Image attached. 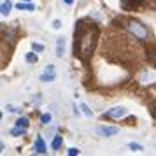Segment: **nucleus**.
Returning a JSON list of instances; mask_svg holds the SVG:
<instances>
[{
	"instance_id": "1",
	"label": "nucleus",
	"mask_w": 156,
	"mask_h": 156,
	"mask_svg": "<svg viewBox=\"0 0 156 156\" xmlns=\"http://www.w3.org/2000/svg\"><path fill=\"white\" fill-rule=\"evenodd\" d=\"M76 42H74V53L79 56L83 62L88 60V56L93 53L95 46H97V39H98V28L91 25V27H84L83 21L76 23Z\"/></svg>"
},
{
	"instance_id": "2",
	"label": "nucleus",
	"mask_w": 156,
	"mask_h": 156,
	"mask_svg": "<svg viewBox=\"0 0 156 156\" xmlns=\"http://www.w3.org/2000/svg\"><path fill=\"white\" fill-rule=\"evenodd\" d=\"M126 28L130 30V34H132L135 39H139V41H147V28H146L140 21L130 20V21H126Z\"/></svg>"
},
{
	"instance_id": "3",
	"label": "nucleus",
	"mask_w": 156,
	"mask_h": 156,
	"mask_svg": "<svg viewBox=\"0 0 156 156\" xmlns=\"http://www.w3.org/2000/svg\"><path fill=\"white\" fill-rule=\"evenodd\" d=\"M95 132L100 135V137H114V135L119 132V128L116 126H107V125H98L95 128Z\"/></svg>"
},
{
	"instance_id": "4",
	"label": "nucleus",
	"mask_w": 156,
	"mask_h": 156,
	"mask_svg": "<svg viewBox=\"0 0 156 156\" xmlns=\"http://www.w3.org/2000/svg\"><path fill=\"white\" fill-rule=\"evenodd\" d=\"M104 116H107V118H114V119H119V118H125V116H126V109L121 107V105H116V107H112V109L105 111Z\"/></svg>"
},
{
	"instance_id": "5",
	"label": "nucleus",
	"mask_w": 156,
	"mask_h": 156,
	"mask_svg": "<svg viewBox=\"0 0 156 156\" xmlns=\"http://www.w3.org/2000/svg\"><path fill=\"white\" fill-rule=\"evenodd\" d=\"M55 77H56L55 65H48V67H46V70L41 74V81H42V83H51V81H55Z\"/></svg>"
},
{
	"instance_id": "6",
	"label": "nucleus",
	"mask_w": 156,
	"mask_h": 156,
	"mask_svg": "<svg viewBox=\"0 0 156 156\" xmlns=\"http://www.w3.org/2000/svg\"><path fill=\"white\" fill-rule=\"evenodd\" d=\"M35 153L37 154H46V153H48V147H46V144H44L42 137H37L35 139Z\"/></svg>"
},
{
	"instance_id": "7",
	"label": "nucleus",
	"mask_w": 156,
	"mask_h": 156,
	"mask_svg": "<svg viewBox=\"0 0 156 156\" xmlns=\"http://www.w3.org/2000/svg\"><path fill=\"white\" fill-rule=\"evenodd\" d=\"M142 4V0H121V5H123V9H137L139 5Z\"/></svg>"
},
{
	"instance_id": "8",
	"label": "nucleus",
	"mask_w": 156,
	"mask_h": 156,
	"mask_svg": "<svg viewBox=\"0 0 156 156\" xmlns=\"http://www.w3.org/2000/svg\"><path fill=\"white\" fill-rule=\"evenodd\" d=\"M63 49H65V41H63V37H58V39H56V56H58V58L63 56Z\"/></svg>"
},
{
	"instance_id": "9",
	"label": "nucleus",
	"mask_w": 156,
	"mask_h": 156,
	"mask_svg": "<svg viewBox=\"0 0 156 156\" xmlns=\"http://www.w3.org/2000/svg\"><path fill=\"white\" fill-rule=\"evenodd\" d=\"M14 126H20V128H25V130H28V126H30V121H28V118H18L16 119V125Z\"/></svg>"
},
{
	"instance_id": "10",
	"label": "nucleus",
	"mask_w": 156,
	"mask_h": 156,
	"mask_svg": "<svg viewBox=\"0 0 156 156\" xmlns=\"http://www.w3.org/2000/svg\"><path fill=\"white\" fill-rule=\"evenodd\" d=\"M11 9H12V2L11 0H5V2H2V16H7L11 12Z\"/></svg>"
},
{
	"instance_id": "11",
	"label": "nucleus",
	"mask_w": 156,
	"mask_h": 156,
	"mask_svg": "<svg viewBox=\"0 0 156 156\" xmlns=\"http://www.w3.org/2000/svg\"><path fill=\"white\" fill-rule=\"evenodd\" d=\"M25 62L27 63H37L39 62V56H37L35 53H27L25 55Z\"/></svg>"
},
{
	"instance_id": "12",
	"label": "nucleus",
	"mask_w": 156,
	"mask_h": 156,
	"mask_svg": "<svg viewBox=\"0 0 156 156\" xmlns=\"http://www.w3.org/2000/svg\"><path fill=\"white\" fill-rule=\"evenodd\" d=\"M62 140H63V139H62V137H55V139H53V142H51V149H55V151H58V149L62 147Z\"/></svg>"
},
{
	"instance_id": "13",
	"label": "nucleus",
	"mask_w": 156,
	"mask_h": 156,
	"mask_svg": "<svg viewBox=\"0 0 156 156\" xmlns=\"http://www.w3.org/2000/svg\"><path fill=\"white\" fill-rule=\"evenodd\" d=\"M27 133V130L25 128H20V126H14L11 130V135H14V137H21V135Z\"/></svg>"
},
{
	"instance_id": "14",
	"label": "nucleus",
	"mask_w": 156,
	"mask_h": 156,
	"mask_svg": "<svg viewBox=\"0 0 156 156\" xmlns=\"http://www.w3.org/2000/svg\"><path fill=\"white\" fill-rule=\"evenodd\" d=\"M16 7L20 9V11H34V5L32 4H23V2H20Z\"/></svg>"
},
{
	"instance_id": "15",
	"label": "nucleus",
	"mask_w": 156,
	"mask_h": 156,
	"mask_svg": "<svg viewBox=\"0 0 156 156\" xmlns=\"http://www.w3.org/2000/svg\"><path fill=\"white\" fill-rule=\"evenodd\" d=\"M51 119H53V116H51L49 112H46V114H42V116H41V123H42V125H49Z\"/></svg>"
},
{
	"instance_id": "16",
	"label": "nucleus",
	"mask_w": 156,
	"mask_h": 156,
	"mask_svg": "<svg viewBox=\"0 0 156 156\" xmlns=\"http://www.w3.org/2000/svg\"><path fill=\"white\" fill-rule=\"evenodd\" d=\"M81 111H83V112H84V116H88V118H91V116H93L91 109L86 105V104H81Z\"/></svg>"
},
{
	"instance_id": "17",
	"label": "nucleus",
	"mask_w": 156,
	"mask_h": 156,
	"mask_svg": "<svg viewBox=\"0 0 156 156\" xmlns=\"http://www.w3.org/2000/svg\"><path fill=\"white\" fill-rule=\"evenodd\" d=\"M32 49L35 51V53H42L44 46H42V44H39V42H32Z\"/></svg>"
},
{
	"instance_id": "18",
	"label": "nucleus",
	"mask_w": 156,
	"mask_h": 156,
	"mask_svg": "<svg viewBox=\"0 0 156 156\" xmlns=\"http://www.w3.org/2000/svg\"><path fill=\"white\" fill-rule=\"evenodd\" d=\"M128 147L133 149V151H142V149H144L140 144H137V142H130V144H128Z\"/></svg>"
},
{
	"instance_id": "19",
	"label": "nucleus",
	"mask_w": 156,
	"mask_h": 156,
	"mask_svg": "<svg viewBox=\"0 0 156 156\" xmlns=\"http://www.w3.org/2000/svg\"><path fill=\"white\" fill-rule=\"evenodd\" d=\"M79 153H81V151H79L77 147H70L69 149V156H76V154H79Z\"/></svg>"
},
{
	"instance_id": "20",
	"label": "nucleus",
	"mask_w": 156,
	"mask_h": 156,
	"mask_svg": "<svg viewBox=\"0 0 156 156\" xmlns=\"http://www.w3.org/2000/svg\"><path fill=\"white\" fill-rule=\"evenodd\" d=\"M60 27H62V21H60V20H55V21H53V28L58 30Z\"/></svg>"
},
{
	"instance_id": "21",
	"label": "nucleus",
	"mask_w": 156,
	"mask_h": 156,
	"mask_svg": "<svg viewBox=\"0 0 156 156\" xmlns=\"http://www.w3.org/2000/svg\"><path fill=\"white\" fill-rule=\"evenodd\" d=\"M7 111H9V112H18V109H16V107H12V105H9Z\"/></svg>"
},
{
	"instance_id": "22",
	"label": "nucleus",
	"mask_w": 156,
	"mask_h": 156,
	"mask_svg": "<svg viewBox=\"0 0 156 156\" xmlns=\"http://www.w3.org/2000/svg\"><path fill=\"white\" fill-rule=\"evenodd\" d=\"M153 105L156 107V102H153ZM151 112H153V116H154V118H156V111H154V109H151Z\"/></svg>"
},
{
	"instance_id": "23",
	"label": "nucleus",
	"mask_w": 156,
	"mask_h": 156,
	"mask_svg": "<svg viewBox=\"0 0 156 156\" xmlns=\"http://www.w3.org/2000/svg\"><path fill=\"white\" fill-rule=\"evenodd\" d=\"M65 4H67V5H72V4H74V0H63Z\"/></svg>"
},
{
	"instance_id": "24",
	"label": "nucleus",
	"mask_w": 156,
	"mask_h": 156,
	"mask_svg": "<svg viewBox=\"0 0 156 156\" xmlns=\"http://www.w3.org/2000/svg\"><path fill=\"white\" fill-rule=\"evenodd\" d=\"M23 2H30V0H23Z\"/></svg>"
}]
</instances>
